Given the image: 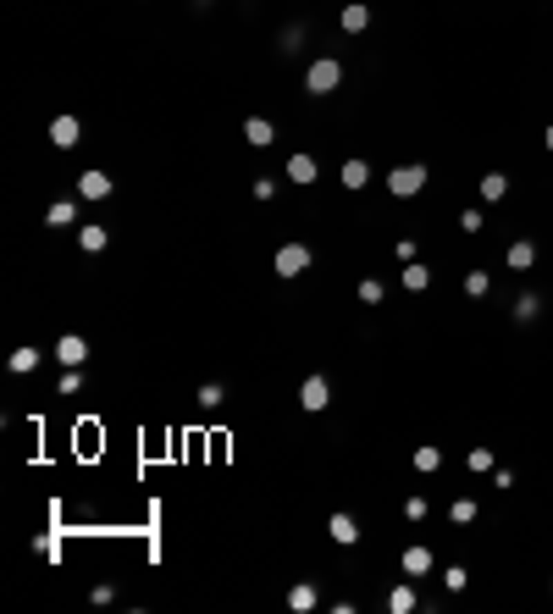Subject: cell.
<instances>
[{
    "label": "cell",
    "mask_w": 553,
    "mask_h": 614,
    "mask_svg": "<svg viewBox=\"0 0 553 614\" xmlns=\"http://www.w3.org/2000/svg\"><path fill=\"white\" fill-rule=\"evenodd\" d=\"M299 404L316 415V410H327L332 404V387H327V377H304V387H299Z\"/></svg>",
    "instance_id": "4"
},
{
    "label": "cell",
    "mask_w": 553,
    "mask_h": 614,
    "mask_svg": "<svg viewBox=\"0 0 553 614\" xmlns=\"http://www.w3.org/2000/svg\"><path fill=\"white\" fill-rule=\"evenodd\" d=\"M426 570H432V548H421V543L404 548V575H426Z\"/></svg>",
    "instance_id": "16"
},
{
    "label": "cell",
    "mask_w": 553,
    "mask_h": 614,
    "mask_svg": "<svg viewBox=\"0 0 553 614\" xmlns=\"http://www.w3.org/2000/svg\"><path fill=\"white\" fill-rule=\"evenodd\" d=\"M371 183V167L365 161H343V189H365Z\"/></svg>",
    "instance_id": "17"
},
{
    "label": "cell",
    "mask_w": 553,
    "mask_h": 614,
    "mask_svg": "<svg viewBox=\"0 0 553 614\" xmlns=\"http://www.w3.org/2000/svg\"><path fill=\"white\" fill-rule=\"evenodd\" d=\"M404 288H415V294H421V288H432V272H426V266H415V260H409V266H404Z\"/></svg>",
    "instance_id": "21"
},
{
    "label": "cell",
    "mask_w": 553,
    "mask_h": 614,
    "mask_svg": "<svg viewBox=\"0 0 553 614\" xmlns=\"http://www.w3.org/2000/svg\"><path fill=\"white\" fill-rule=\"evenodd\" d=\"M78 199H111V177L106 172H84L78 177Z\"/></svg>",
    "instance_id": "8"
},
{
    "label": "cell",
    "mask_w": 553,
    "mask_h": 614,
    "mask_svg": "<svg viewBox=\"0 0 553 614\" xmlns=\"http://www.w3.org/2000/svg\"><path fill=\"white\" fill-rule=\"evenodd\" d=\"M244 139H249V144H255V149H266V144H271V139H276V127L266 122V117H249V122H244Z\"/></svg>",
    "instance_id": "11"
},
{
    "label": "cell",
    "mask_w": 553,
    "mask_h": 614,
    "mask_svg": "<svg viewBox=\"0 0 553 614\" xmlns=\"http://www.w3.org/2000/svg\"><path fill=\"white\" fill-rule=\"evenodd\" d=\"M299 272H310V249L304 244H282L276 249V277H299Z\"/></svg>",
    "instance_id": "3"
},
{
    "label": "cell",
    "mask_w": 553,
    "mask_h": 614,
    "mask_svg": "<svg viewBox=\"0 0 553 614\" xmlns=\"http://www.w3.org/2000/svg\"><path fill=\"white\" fill-rule=\"evenodd\" d=\"M78 139H84V122H78V117H56V122H50V144L56 149H72Z\"/></svg>",
    "instance_id": "6"
},
{
    "label": "cell",
    "mask_w": 553,
    "mask_h": 614,
    "mask_svg": "<svg viewBox=\"0 0 553 614\" xmlns=\"http://www.w3.org/2000/svg\"><path fill=\"white\" fill-rule=\"evenodd\" d=\"M72 222H78V199H56L44 211V227H72Z\"/></svg>",
    "instance_id": "10"
},
{
    "label": "cell",
    "mask_w": 553,
    "mask_h": 614,
    "mask_svg": "<svg viewBox=\"0 0 553 614\" xmlns=\"http://www.w3.org/2000/svg\"><path fill=\"white\" fill-rule=\"evenodd\" d=\"M532 260H537V249L526 244V238H514V244H509V266H514V272H532Z\"/></svg>",
    "instance_id": "18"
},
{
    "label": "cell",
    "mask_w": 553,
    "mask_h": 614,
    "mask_svg": "<svg viewBox=\"0 0 553 614\" xmlns=\"http://www.w3.org/2000/svg\"><path fill=\"white\" fill-rule=\"evenodd\" d=\"M227 399V393H221V382H205V387H199V404H221Z\"/></svg>",
    "instance_id": "26"
},
{
    "label": "cell",
    "mask_w": 553,
    "mask_h": 614,
    "mask_svg": "<svg viewBox=\"0 0 553 614\" xmlns=\"http://www.w3.org/2000/svg\"><path fill=\"white\" fill-rule=\"evenodd\" d=\"M34 365H39V349H28V343H22V349H11V355H6V371H17V377H28V371H34Z\"/></svg>",
    "instance_id": "15"
},
{
    "label": "cell",
    "mask_w": 553,
    "mask_h": 614,
    "mask_svg": "<svg viewBox=\"0 0 553 614\" xmlns=\"http://www.w3.org/2000/svg\"><path fill=\"white\" fill-rule=\"evenodd\" d=\"M288 177H294L299 189H304V183H316V161H310V155H299V149H294V155H288Z\"/></svg>",
    "instance_id": "14"
},
{
    "label": "cell",
    "mask_w": 553,
    "mask_h": 614,
    "mask_svg": "<svg viewBox=\"0 0 553 614\" xmlns=\"http://www.w3.org/2000/svg\"><path fill=\"white\" fill-rule=\"evenodd\" d=\"M437 465H443V448H437V443L415 448V470H437Z\"/></svg>",
    "instance_id": "20"
},
{
    "label": "cell",
    "mask_w": 553,
    "mask_h": 614,
    "mask_svg": "<svg viewBox=\"0 0 553 614\" xmlns=\"http://www.w3.org/2000/svg\"><path fill=\"white\" fill-rule=\"evenodd\" d=\"M78 244H84L89 254H100V249H106V244H111V233H106V227H100V222H84V227H78Z\"/></svg>",
    "instance_id": "12"
},
{
    "label": "cell",
    "mask_w": 553,
    "mask_h": 614,
    "mask_svg": "<svg viewBox=\"0 0 553 614\" xmlns=\"http://www.w3.org/2000/svg\"><path fill=\"white\" fill-rule=\"evenodd\" d=\"M316 603H321V593L310 587V581H299V587H288V609H294V614H310Z\"/></svg>",
    "instance_id": "9"
},
{
    "label": "cell",
    "mask_w": 553,
    "mask_h": 614,
    "mask_svg": "<svg viewBox=\"0 0 553 614\" xmlns=\"http://www.w3.org/2000/svg\"><path fill=\"white\" fill-rule=\"evenodd\" d=\"M548 149H553V127H548Z\"/></svg>",
    "instance_id": "29"
},
{
    "label": "cell",
    "mask_w": 553,
    "mask_h": 614,
    "mask_svg": "<svg viewBox=\"0 0 553 614\" xmlns=\"http://www.w3.org/2000/svg\"><path fill=\"white\" fill-rule=\"evenodd\" d=\"M387 609H393V614H409V609H415V593H409V587H393V593H387Z\"/></svg>",
    "instance_id": "22"
},
{
    "label": "cell",
    "mask_w": 553,
    "mask_h": 614,
    "mask_svg": "<svg viewBox=\"0 0 553 614\" xmlns=\"http://www.w3.org/2000/svg\"><path fill=\"white\" fill-rule=\"evenodd\" d=\"M338 84H343V66L332 61V56H321V61H310V72H304V89H310V94H332Z\"/></svg>",
    "instance_id": "1"
},
{
    "label": "cell",
    "mask_w": 553,
    "mask_h": 614,
    "mask_svg": "<svg viewBox=\"0 0 553 614\" xmlns=\"http://www.w3.org/2000/svg\"><path fill=\"white\" fill-rule=\"evenodd\" d=\"M360 299H365V304H382V282H377V277H365V282H360Z\"/></svg>",
    "instance_id": "23"
},
{
    "label": "cell",
    "mask_w": 553,
    "mask_h": 614,
    "mask_svg": "<svg viewBox=\"0 0 553 614\" xmlns=\"http://www.w3.org/2000/svg\"><path fill=\"white\" fill-rule=\"evenodd\" d=\"M327 537H332V543H338V548H354V543H360V526H354V515H332V520H327Z\"/></svg>",
    "instance_id": "5"
},
{
    "label": "cell",
    "mask_w": 553,
    "mask_h": 614,
    "mask_svg": "<svg viewBox=\"0 0 553 614\" xmlns=\"http://www.w3.org/2000/svg\"><path fill=\"white\" fill-rule=\"evenodd\" d=\"M504 194H509V177H504V172L482 177V199H504Z\"/></svg>",
    "instance_id": "19"
},
{
    "label": "cell",
    "mask_w": 553,
    "mask_h": 614,
    "mask_svg": "<svg viewBox=\"0 0 553 614\" xmlns=\"http://www.w3.org/2000/svg\"><path fill=\"white\" fill-rule=\"evenodd\" d=\"M387 189L399 194V199L421 194V189H426V167H399V172H387Z\"/></svg>",
    "instance_id": "2"
},
{
    "label": "cell",
    "mask_w": 553,
    "mask_h": 614,
    "mask_svg": "<svg viewBox=\"0 0 553 614\" xmlns=\"http://www.w3.org/2000/svg\"><path fill=\"white\" fill-rule=\"evenodd\" d=\"M365 28H371V11H365L360 0H349L343 6V34H365Z\"/></svg>",
    "instance_id": "13"
},
{
    "label": "cell",
    "mask_w": 553,
    "mask_h": 614,
    "mask_svg": "<svg viewBox=\"0 0 553 614\" xmlns=\"http://www.w3.org/2000/svg\"><path fill=\"white\" fill-rule=\"evenodd\" d=\"M448 515H454V520H459V526H470V520H476V504H470V498H459V504L448 509Z\"/></svg>",
    "instance_id": "25"
},
{
    "label": "cell",
    "mask_w": 553,
    "mask_h": 614,
    "mask_svg": "<svg viewBox=\"0 0 553 614\" xmlns=\"http://www.w3.org/2000/svg\"><path fill=\"white\" fill-rule=\"evenodd\" d=\"M465 294H470V299L487 294V272H470V277H465Z\"/></svg>",
    "instance_id": "24"
},
{
    "label": "cell",
    "mask_w": 553,
    "mask_h": 614,
    "mask_svg": "<svg viewBox=\"0 0 553 614\" xmlns=\"http://www.w3.org/2000/svg\"><path fill=\"white\" fill-rule=\"evenodd\" d=\"M459 227H465V233H482L487 222H482V211H465V216H459Z\"/></svg>",
    "instance_id": "28"
},
{
    "label": "cell",
    "mask_w": 553,
    "mask_h": 614,
    "mask_svg": "<svg viewBox=\"0 0 553 614\" xmlns=\"http://www.w3.org/2000/svg\"><path fill=\"white\" fill-rule=\"evenodd\" d=\"M56 360H61V365H84V360H89V338H78V332H66V338L56 343Z\"/></svg>",
    "instance_id": "7"
},
{
    "label": "cell",
    "mask_w": 553,
    "mask_h": 614,
    "mask_svg": "<svg viewBox=\"0 0 553 614\" xmlns=\"http://www.w3.org/2000/svg\"><path fill=\"white\" fill-rule=\"evenodd\" d=\"M465 465H470V470H492V454H487V448H470Z\"/></svg>",
    "instance_id": "27"
}]
</instances>
